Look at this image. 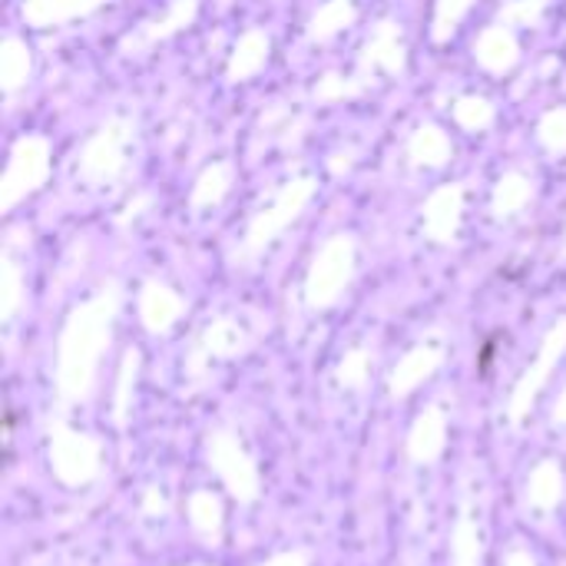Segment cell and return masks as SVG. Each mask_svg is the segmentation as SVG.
<instances>
[{
  "label": "cell",
  "instance_id": "obj_1",
  "mask_svg": "<svg viewBox=\"0 0 566 566\" xmlns=\"http://www.w3.org/2000/svg\"><path fill=\"white\" fill-rule=\"evenodd\" d=\"M50 176V143L43 136H23L10 149L7 172L0 179V212H10L20 199L36 192Z\"/></svg>",
  "mask_w": 566,
  "mask_h": 566
},
{
  "label": "cell",
  "instance_id": "obj_2",
  "mask_svg": "<svg viewBox=\"0 0 566 566\" xmlns=\"http://www.w3.org/2000/svg\"><path fill=\"white\" fill-rule=\"evenodd\" d=\"M312 196H315V182H312V179H292V182L272 199V206H265V209L249 222L242 252H245V255L265 252V249H269V245H272L298 216H302V209L308 206Z\"/></svg>",
  "mask_w": 566,
  "mask_h": 566
},
{
  "label": "cell",
  "instance_id": "obj_3",
  "mask_svg": "<svg viewBox=\"0 0 566 566\" xmlns=\"http://www.w3.org/2000/svg\"><path fill=\"white\" fill-rule=\"evenodd\" d=\"M129 139H133V126L126 119L103 123L80 153V179L90 186H103V182L119 179V172L126 169Z\"/></svg>",
  "mask_w": 566,
  "mask_h": 566
},
{
  "label": "cell",
  "instance_id": "obj_4",
  "mask_svg": "<svg viewBox=\"0 0 566 566\" xmlns=\"http://www.w3.org/2000/svg\"><path fill=\"white\" fill-rule=\"evenodd\" d=\"M352 269H355V242L352 235H335L322 245V252L315 255L312 262V272H308V302L315 308H325L332 305L348 279H352Z\"/></svg>",
  "mask_w": 566,
  "mask_h": 566
},
{
  "label": "cell",
  "instance_id": "obj_5",
  "mask_svg": "<svg viewBox=\"0 0 566 566\" xmlns=\"http://www.w3.org/2000/svg\"><path fill=\"white\" fill-rule=\"evenodd\" d=\"M405 63H408V53H405L401 30L395 23H378L371 40L361 50V60H358L361 73L358 76L365 83H375V76H401Z\"/></svg>",
  "mask_w": 566,
  "mask_h": 566
},
{
  "label": "cell",
  "instance_id": "obj_6",
  "mask_svg": "<svg viewBox=\"0 0 566 566\" xmlns=\"http://www.w3.org/2000/svg\"><path fill=\"white\" fill-rule=\"evenodd\" d=\"M461 212H464V186H441L438 192H431L421 209L428 239L441 245L454 242L461 229Z\"/></svg>",
  "mask_w": 566,
  "mask_h": 566
},
{
  "label": "cell",
  "instance_id": "obj_7",
  "mask_svg": "<svg viewBox=\"0 0 566 566\" xmlns=\"http://www.w3.org/2000/svg\"><path fill=\"white\" fill-rule=\"evenodd\" d=\"M196 13H199V0H169L166 13H163L159 20L143 23L136 33H129V36L123 40V46H119V50H123L126 56L143 53V50H149L153 43L169 40L172 33H179L182 27H189V23L196 20Z\"/></svg>",
  "mask_w": 566,
  "mask_h": 566
},
{
  "label": "cell",
  "instance_id": "obj_8",
  "mask_svg": "<svg viewBox=\"0 0 566 566\" xmlns=\"http://www.w3.org/2000/svg\"><path fill=\"white\" fill-rule=\"evenodd\" d=\"M474 56H478V63H481L488 73L504 76V73H511V70L517 66V60H521V43H517V36H514V30H511L507 23H494V27H488V30L478 36Z\"/></svg>",
  "mask_w": 566,
  "mask_h": 566
},
{
  "label": "cell",
  "instance_id": "obj_9",
  "mask_svg": "<svg viewBox=\"0 0 566 566\" xmlns=\"http://www.w3.org/2000/svg\"><path fill=\"white\" fill-rule=\"evenodd\" d=\"M103 3H109V0H27L23 20L30 27H56V23H70L76 17L99 10Z\"/></svg>",
  "mask_w": 566,
  "mask_h": 566
},
{
  "label": "cell",
  "instance_id": "obj_10",
  "mask_svg": "<svg viewBox=\"0 0 566 566\" xmlns=\"http://www.w3.org/2000/svg\"><path fill=\"white\" fill-rule=\"evenodd\" d=\"M269 60V36L262 30H245L226 63V76L232 83H242V80H252Z\"/></svg>",
  "mask_w": 566,
  "mask_h": 566
},
{
  "label": "cell",
  "instance_id": "obj_11",
  "mask_svg": "<svg viewBox=\"0 0 566 566\" xmlns=\"http://www.w3.org/2000/svg\"><path fill=\"white\" fill-rule=\"evenodd\" d=\"M534 199V179L524 176V172H507L497 179L494 186V199H491V209L497 219H511L517 216L521 209H527V202Z\"/></svg>",
  "mask_w": 566,
  "mask_h": 566
},
{
  "label": "cell",
  "instance_id": "obj_12",
  "mask_svg": "<svg viewBox=\"0 0 566 566\" xmlns=\"http://www.w3.org/2000/svg\"><path fill=\"white\" fill-rule=\"evenodd\" d=\"M451 153H454L451 149V139L438 126H421L411 136V143H408V159L415 166H428V169H441L451 159Z\"/></svg>",
  "mask_w": 566,
  "mask_h": 566
},
{
  "label": "cell",
  "instance_id": "obj_13",
  "mask_svg": "<svg viewBox=\"0 0 566 566\" xmlns=\"http://www.w3.org/2000/svg\"><path fill=\"white\" fill-rule=\"evenodd\" d=\"M358 20V7L355 0H328L315 10V17L308 20V40L322 43L332 40L335 33H342L345 27H352Z\"/></svg>",
  "mask_w": 566,
  "mask_h": 566
},
{
  "label": "cell",
  "instance_id": "obj_14",
  "mask_svg": "<svg viewBox=\"0 0 566 566\" xmlns=\"http://www.w3.org/2000/svg\"><path fill=\"white\" fill-rule=\"evenodd\" d=\"M30 76V50L17 40V36H7L0 43V86L3 93H17Z\"/></svg>",
  "mask_w": 566,
  "mask_h": 566
},
{
  "label": "cell",
  "instance_id": "obj_15",
  "mask_svg": "<svg viewBox=\"0 0 566 566\" xmlns=\"http://www.w3.org/2000/svg\"><path fill=\"white\" fill-rule=\"evenodd\" d=\"M229 182H232V176H229V166H226V163H212V166H206V169H202V176H199V179H196V186H192L189 206H192L196 212L219 206V202L226 199V192H229Z\"/></svg>",
  "mask_w": 566,
  "mask_h": 566
},
{
  "label": "cell",
  "instance_id": "obj_16",
  "mask_svg": "<svg viewBox=\"0 0 566 566\" xmlns=\"http://www.w3.org/2000/svg\"><path fill=\"white\" fill-rule=\"evenodd\" d=\"M179 308L182 305H179V298L169 289L146 285V292H143V318H146L149 328H166L179 315Z\"/></svg>",
  "mask_w": 566,
  "mask_h": 566
},
{
  "label": "cell",
  "instance_id": "obj_17",
  "mask_svg": "<svg viewBox=\"0 0 566 566\" xmlns=\"http://www.w3.org/2000/svg\"><path fill=\"white\" fill-rule=\"evenodd\" d=\"M474 0H438L434 3V43H448L454 36V30L461 27V20L471 13Z\"/></svg>",
  "mask_w": 566,
  "mask_h": 566
},
{
  "label": "cell",
  "instance_id": "obj_18",
  "mask_svg": "<svg viewBox=\"0 0 566 566\" xmlns=\"http://www.w3.org/2000/svg\"><path fill=\"white\" fill-rule=\"evenodd\" d=\"M454 119L468 133H481L494 123V106L484 96H461L454 103Z\"/></svg>",
  "mask_w": 566,
  "mask_h": 566
},
{
  "label": "cell",
  "instance_id": "obj_19",
  "mask_svg": "<svg viewBox=\"0 0 566 566\" xmlns=\"http://www.w3.org/2000/svg\"><path fill=\"white\" fill-rule=\"evenodd\" d=\"M365 80L361 76H355V80H345V76H338V73H325L318 83H315V99L318 103H338V99H355V96H361L365 93Z\"/></svg>",
  "mask_w": 566,
  "mask_h": 566
},
{
  "label": "cell",
  "instance_id": "obj_20",
  "mask_svg": "<svg viewBox=\"0 0 566 566\" xmlns=\"http://www.w3.org/2000/svg\"><path fill=\"white\" fill-rule=\"evenodd\" d=\"M537 136H541V143H544V149H547V153H554V156H564L566 153V109L564 106H557V109L544 113V119H541V126H537Z\"/></svg>",
  "mask_w": 566,
  "mask_h": 566
},
{
  "label": "cell",
  "instance_id": "obj_21",
  "mask_svg": "<svg viewBox=\"0 0 566 566\" xmlns=\"http://www.w3.org/2000/svg\"><path fill=\"white\" fill-rule=\"evenodd\" d=\"M551 0H507L504 10H501V23L507 27H537L544 20V10H547Z\"/></svg>",
  "mask_w": 566,
  "mask_h": 566
},
{
  "label": "cell",
  "instance_id": "obj_22",
  "mask_svg": "<svg viewBox=\"0 0 566 566\" xmlns=\"http://www.w3.org/2000/svg\"><path fill=\"white\" fill-rule=\"evenodd\" d=\"M17 295H20V275H17V265L10 259H3V312L10 315L13 305H17Z\"/></svg>",
  "mask_w": 566,
  "mask_h": 566
},
{
  "label": "cell",
  "instance_id": "obj_23",
  "mask_svg": "<svg viewBox=\"0 0 566 566\" xmlns=\"http://www.w3.org/2000/svg\"><path fill=\"white\" fill-rule=\"evenodd\" d=\"M352 156H355L352 149H348V153H335L332 163H328V169H332L335 176H338V172H348V169H352Z\"/></svg>",
  "mask_w": 566,
  "mask_h": 566
},
{
  "label": "cell",
  "instance_id": "obj_24",
  "mask_svg": "<svg viewBox=\"0 0 566 566\" xmlns=\"http://www.w3.org/2000/svg\"><path fill=\"white\" fill-rule=\"evenodd\" d=\"M146 202H149V199H146V196H139V199H136V202H129V206H126V212H123V219H119V222H129V219H133V216H139V209H143V206H146Z\"/></svg>",
  "mask_w": 566,
  "mask_h": 566
}]
</instances>
